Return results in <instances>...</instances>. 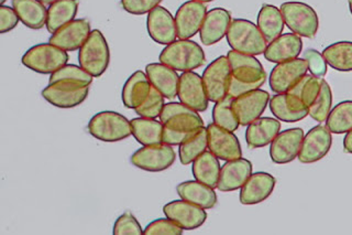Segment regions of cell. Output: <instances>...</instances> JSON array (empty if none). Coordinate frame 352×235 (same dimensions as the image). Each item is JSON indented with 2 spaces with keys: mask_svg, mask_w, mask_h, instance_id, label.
Here are the masks:
<instances>
[{
  "mask_svg": "<svg viewBox=\"0 0 352 235\" xmlns=\"http://www.w3.org/2000/svg\"><path fill=\"white\" fill-rule=\"evenodd\" d=\"M163 212L166 218L187 231L201 227L207 218L205 209L183 199L168 202L163 207Z\"/></svg>",
  "mask_w": 352,
  "mask_h": 235,
  "instance_id": "obj_14",
  "label": "cell"
},
{
  "mask_svg": "<svg viewBox=\"0 0 352 235\" xmlns=\"http://www.w3.org/2000/svg\"><path fill=\"white\" fill-rule=\"evenodd\" d=\"M55 82H73L82 85H91L93 76L82 67L75 64H66L50 76V84Z\"/></svg>",
  "mask_w": 352,
  "mask_h": 235,
  "instance_id": "obj_42",
  "label": "cell"
},
{
  "mask_svg": "<svg viewBox=\"0 0 352 235\" xmlns=\"http://www.w3.org/2000/svg\"><path fill=\"white\" fill-rule=\"evenodd\" d=\"M91 23L86 19H75L64 25L50 38V43L64 51H76L82 47L91 34Z\"/></svg>",
  "mask_w": 352,
  "mask_h": 235,
  "instance_id": "obj_21",
  "label": "cell"
},
{
  "mask_svg": "<svg viewBox=\"0 0 352 235\" xmlns=\"http://www.w3.org/2000/svg\"><path fill=\"white\" fill-rule=\"evenodd\" d=\"M89 85L73 82H55L42 91V96L50 104L58 108H73L87 99Z\"/></svg>",
  "mask_w": 352,
  "mask_h": 235,
  "instance_id": "obj_11",
  "label": "cell"
},
{
  "mask_svg": "<svg viewBox=\"0 0 352 235\" xmlns=\"http://www.w3.org/2000/svg\"><path fill=\"white\" fill-rule=\"evenodd\" d=\"M208 134V148L218 159L230 161L239 159L242 156L239 139L232 132L219 127L217 125L209 124L207 127Z\"/></svg>",
  "mask_w": 352,
  "mask_h": 235,
  "instance_id": "obj_15",
  "label": "cell"
},
{
  "mask_svg": "<svg viewBox=\"0 0 352 235\" xmlns=\"http://www.w3.org/2000/svg\"><path fill=\"white\" fill-rule=\"evenodd\" d=\"M328 65L339 72L352 71V42L341 41L329 45L322 51Z\"/></svg>",
  "mask_w": 352,
  "mask_h": 235,
  "instance_id": "obj_36",
  "label": "cell"
},
{
  "mask_svg": "<svg viewBox=\"0 0 352 235\" xmlns=\"http://www.w3.org/2000/svg\"><path fill=\"white\" fill-rule=\"evenodd\" d=\"M331 105H333L331 89L326 81L322 80V86H320L318 96L313 103V105L308 108V111H309L308 115L315 119L316 122H324L331 111Z\"/></svg>",
  "mask_w": 352,
  "mask_h": 235,
  "instance_id": "obj_41",
  "label": "cell"
},
{
  "mask_svg": "<svg viewBox=\"0 0 352 235\" xmlns=\"http://www.w3.org/2000/svg\"><path fill=\"white\" fill-rule=\"evenodd\" d=\"M179 101L196 112H205L208 108V97L204 88L203 78L197 73L188 71L179 76Z\"/></svg>",
  "mask_w": 352,
  "mask_h": 235,
  "instance_id": "obj_19",
  "label": "cell"
},
{
  "mask_svg": "<svg viewBox=\"0 0 352 235\" xmlns=\"http://www.w3.org/2000/svg\"><path fill=\"white\" fill-rule=\"evenodd\" d=\"M276 180L267 172L252 174L240 191L242 205H253L267 200L274 190Z\"/></svg>",
  "mask_w": 352,
  "mask_h": 235,
  "instance_id": "obj_22",
  "label": "cell"
},
{
  "mask_svg": "<svg viewBox=\"0 0 352 235\" xmlns=\"http://www.w3.org/2000/svg\"><path fill=\"white\" fill-rule=\"evenodd\" d=\"M326 127L333 134L348 133L352 130V101H344L330 111Z\"/></svg>",
  "mask_w": 352,
  "mask_h": 235,
  "instance_id": "obj_37",
  "label": "cell"
},
{
  "mask_svg": "<svg viewBox=\"0 0 352 235\" xmlns=\"http://www.w3.org/2000/svg\"><path fill=\"white\" fill-rule=\"evenodd\" d=\"M304 59L307 61L308 71L316 78H324L327 74V62L322 53L314 49H308L304 53Z\"/></svg>",
  "mask_w": 352,
  "mask_h": 235,
  "instance_id": "obj_46",
  "label": "cell"
},
{
  "mask_svg": "<svg viewBox=\"0 0 352 235\" xmlns=\"http://www.w3.org/2000/svg\"><path fill=\"white\" fill-rule=\"evenodd\" d=\"M270 102V94L263 90H254L240 95L232 101V110L239 124L248 126L260 119Z\"/></svg>",
  "mask_w": 352,
  "mask_h": 235,
  "instance_id": "obj_12",
  "label": "cell"
},
{
  "mask_svg": "<svg viewBox=\"0 0 352 235\" xmlns=\"http://www.w3.org/2000/svg\"><path fill=\"white\" fill-rule=\"evenodd\" d=\"M194 1H198V3H212L214 0H194Z\"/></svg>",
  "mask_w": 352,
  "mask_h": 235,
  "instance_id": "obj_51",
  "label": "cell"
},
{
  "mask_svg": "<svg viewBox=\"0 0 352 235\" xmlns=\"http://www.w3.org/2000/svg\"><path fill=\"white\" fill-rule=\"evenodd\" d=\"M302 139L304 130L302 128H289L278 133L270 148V156L273 163L283 165L296 159L300 155Z\"/></svg>",
  "mask_w": 352,
  "mask_h": 235,
  "instance_id": "obj_18",
  "label": "cell"
},
{
  "mask_svg": "<svg viewBox=\"0 0 352 235\" xmlns=\"http://www.w3.org/2000/svg\"><path fill=\"white\" fill-rule=\"evenodd\" d=\"M284 23L294 34L305 38H314L318 31L319 20L316 12L306 3L289 1L280 8Z\"/></svg>",
  "mask_w": 352,
  "mask_h": 235,
  "instance_id": "obj_8",
  "label": "cell"
},
{
  "mask_svg": "<svg viewBox=\"0 0 352 235\" xmlns=\"http://www.w3.org/2000/svg\"><path fill=\"white\" fill-rule=\"evenodd\" d=\"M302 50V41L296 34H285L267 45L264 58L273 63L291 61L297 59Z\"/></svg>",
  "mask_w": 352,
  "mask_h": 235,
  "instance_id": "obj_26",
  "label": "cell"
},
{
  "mask_svg": "<svg viewBox=\"0 0 352 235\" xmlns=\"http://www.w3.org/2000/svg\"><path fill=\"white\" fill-rule=\"evenodd\" d=\"M160 62L175 71L188 72L203 67L206 62L201 45L190 40H179L166 45L160 54Z\"/></svg>",
  "mask_w": 352,
  "mask_h": 235,
  "instance_id": "obj_3",
  "label": "cell"
},
{
  "mask_svg": "<svg viewBox=\"0 0 352 235\" xmlns=\"http://www.w3.org/2000/svg\"><path fill=\"white\" fill-rule=\"evenodd\" d=\"M41 3H43L44 5H52L55 1H58V0H40Z\"/></svg>",
  "mask_w": 352,
  "mask_h": 235,
  "instance_id": "obj_50",
  "label": "cell"
},
{
  "mask_svg": "<svg viewBox=\"0 0 352 235\" xmlns=\"http://www.w3.org/2000/svg\"><path fill=\"white\" fill-rule=\"evenodd\" d=\"M308 71L305 59H294L275 65L270 74V88L276 94L286 93L306 75Z\"/></svg>",
  "mask_w": 352,
  "mask_h": 235,
  "instance_id": "obj_13",
  "label": "cell"
},
{
  "mask_svg": "<svg viewBox=\"0 0 352 235\" xmlns=\"http://www.w3.org/2000/svg\"><path fill=\"white\" fill-rule=\"evenodd\" d=\"M19 17L10 7H0V34H6L16 28L19 23Z\"/></svg>",
  "mask_w": 352,
  "mask_h": 235,
  "instance_id": "obj_48",
  "label": "cell"
},
{
  "mask_svg": "<svg viewBox=\"0 0 352 235\" xmlns=\"http://www.w3.org/2000/svg\"><path fill=\"white\" fill-rule=\"evenodd\" d=\"M207 7L198 1H187L175 14L176 30L179 40H188L201 31L206 17Z\"/></svg>",
  "mask_w": 352,
  "mask_h": 235,
  "instance_id": "obj_16",
  "label": "cell"
},
{
  "mask_svg": "<svg viewBox=\"0 0 352 235\" xmlns=\"http://www.w3.org/2000/svg\"><path fill=\"white\" fill-rule=\"evenodd\" d=\"M231 81L230 63L227 57L216 59L203 73V83L209 102L217 103L228 95Z\"/></svg>",
  "mask_w": 352,
  "mask_h": 235,
  "instance_id": "obj_9",
  "label": "cell"
},
{
  "mask_svg": "<svg viewBox=\"0 0 352 235\" xmlns=\"http://www.w3.org/2000/svg\"><path fill=\"white\" fill-rule=\"evenodd\" d=\"M349 7H350V12H351V14H352V0H349Z\"/></svg>",
  "mask_w": 352,
  "mask_h": 235,
  "instance_id": "obj_52",
  "label": "cell"
},
{
  "mask_svg": "<svg viewBox=\"0 0 352 235\" xmlns=\"http://www.w3.org/2000/svg\"><path fill=\"white\" fill-rule=\"evenodd\" d=\"M226 37L231 49L236 52L254 57L263 54L267 50V40L258 25L249 20H232Z\"/></svg>",
  "mask_w": 352,
  "mask_h": 235,
  "instance_id": "obj_4",
  "label": "cell"
},
{
  "mask_svg": "<svg viewBox=\"0 0 352 235\" xmlns=\"http://www.w3.org/2000/svg\"><path fill=\"white\" fill-rule=\"evenodd\" d=\"M146 73L153 88L168 100H173L179 93V76L175 70L163 63H150Z\"/></svg>",
  "mask_w": 352,
  "mask_h": 235,
  "instance_id": "obj_25",
  "label": "cell"
},
{
  "mask_svg": "<svg viewBox=\"0 0 352 235\" xmlns=\"http://www.w3.org/2000/svg\"><path fill=\"white\" fill-rule=\"evenodd\" d=\"M208 147V134L207 128L201 127L195 135H192L190 139L179 145V161L182 165H190L195 161L198 156H201L204 152H206Z\"/></svg>",
  "mask_w": 352,
  "mask_h": 235,
  "instance_id": "obj_38",
  "label": "cell"
},
{
  "mask_svg": "<svg viewBox=\"0 0 352 235\" xmlns=\"http://www.w3.org/2000/svg\"><path fill=\"white\" fill-rule=\"evenodd\" d=\"M151 83L146 73L137 71L126 80L122 89V102L126 108L135 110L142 105L151 92Z\"/></svg>",
  "mask_w": 352,
  "mask_h": 235,
  "instance_id": "obj_29",
  "label": "cell"
},
{
  "mask_svg": "<svg viewBox=\"0 0 352 235\" xmlns=\"http://www.w3.org/2000/svg\"><path fill=\"white\" fill-rule=\"evenodd\" d=\"M6 3V0H0V3H1V6H3V3Z\"/></svg>",
  "mask_w": 352,
  "mask_h": 235,
  "instance_id": "obj_53",
  "label": "cell"
},
{
  "mask_svg": "<svg viewBox=\"0 0 352 235\" xmlns=\"http://www.w3.org/2000/svg\"><path fill=\"white\" fill-rule=\"evenodd\" d=\"M270 110L278 121L286 123L300 122L309 113L308 108L289 93H282L271 97Z\"/></svg>",
  "mask_w": 352,
  "mask_h": 235,
  "instance_id": "obj_27",
  "label": "cell"
},
{
  "mask_svg": "<svg viewBox=\"0 0 352 235\" xmlns=\"http://www.w3.org/2000/svg\"><path fill=\"white\" fill-rule=\"evenodd\" d=\"M280 130V123L278 119L270 117H260L248 125L245 132V141L250 150L262 148L274 141Z\"/></svg>",
  "mask_w": 352,
  "mask_h": 235,
  "instance_id": "obj_28",
  "label": "cell"
},
{
  "mask_svg": "<svg viewBox=\"0 0 352 235\" xmlns=\"http://www.w3.org/2000/svg\"><path fill=\"white\" fill-rule=\"evenodd\" d=\"M88 132L98 141L115 143L132 135L131 123L116 112H100L89 121Z\"/></svg>",
  "mask_w": 352,
  "mask_h": 235,
  "instance_id": "obj_5",
  "label": "cell"
},
{
  "mask_svg": "<svg viewBox=\"0 0 352 235\" xmlns=\"http://www.w3.org/2000/svg\"><path fill=\"white\" fill-rule=\"evenodd\" d=\"M144 229H142L137 218L131 213L126 212L117 218L113 233L115 235H141Z\"/></svg>",
  "mask_w": 352,
  "mask_h": 235,
  "instance_id": "obj_44",
  "label": "cell"
},
{
  "mask_svg": "<svg viewBox=\"0 0 352 235\" xmlns=\"http://www.w3.org/2000/svg\"><path fill=\"white\" fill-rule=\"evenodd\" d=\"M283 16L280 9L272 5H263L258 14V27L267 42L278 39L284 29Z\"/></svg>",
  "mask_w": 352,
  "mask_h": 235,
  "instance_id": "obj_35",
  "label": "cell"
},
{
  "mask_svg": "<svg viewBox=\"0 0 352 235\" xmlns=\"http://www.w3.org/2000/svg\"><path fill=\"white\" fill-rule=\"evenodd\" d=\"M12 8L29 28L36 30L47 25V9L40 0H12Z\"/></svg>",
  "mask_w": 352,
  "mask_h": 235,
  "instance_id": "obj_31",
  "label": "cell"
},
{
  "mask_svg": "<svg viewBox=\"0 0 352 235\" xmlns=\"http://www.w3.org/2000/svg\"><path fill=\"white\" fill-rule=\"evenodd\" d=\"M331 145V132L322 125L315 126L304 136L298 159L302 163H316L327 155Z\"/></svg>",
  "mask_w": 352,
  "mask_h": 235,
  "instance_id": "obj_17",
  "label": "cell"
},
{
  "mask_svg": "<svg viewBox=\"0 0 352 235\" xmlns=\"http://www.w3.org/2000/svg\"><path fill=\"white\" fill-rule=\"evenodd\" d=\"M227 58L231 69L229 96L236 99L248 92L260 89L265 83L267 72L258 59L234 50L229 51Z\"/></svg>",
  "mask_w": 352,
  "mask_h": 235,
  "instance_id": "obj_2",
  "label": "cell"
},
{
  "mask_svg": "<svg viewBox=\"0 0 352 235\" xmlns=\"http://www.w3.org/2000/svg\"><path fill=\"white\" fill-rule=\"evenodd\" d=\"M232 101L234 97H223V100L218 101L212 108V121L214 124L219 127L225 128L229 132H236L239 128V121L232 110Z\"/></svg>",
  "mask_w": 352,
  "mask_h": 235,
  "instance_id": "obj_40",
  "label": "cell"
},
{
  "mask_svg": "<svg viewBox=\"0 0 352 235\" xmlns=\"http://www.w3.org/2000/svg\"><path fill=\"white\" fill-rule=\"evenodd\" d=\"M78 61L82 69L93 76H102L108 69L110 51L104 34L99 30H93L80 49Z\"/></svg>",
  "mask_w": 352,
  "mask_h": 235,
  "instance_id": "obj_6",
  "label": "cell"
},
{
  "mask_svg": "<svg viewBox=\"0 0 352 235\" xmlns=\"http://www.w3.org/2000/svg\"><path fill=\"white\" fill-rule=\"evenodd\" d=\"M160 121L164 125L163 143L170 146L183 144L204 127L203 119L197 112L183 103L165 104Z\"/></svg>",
  "mask_w": 352,
  "mask_h": 235,
  "instance_id": "obj_1",
  "label": "cell"
},
{
  "mask_svg": "<svg viewBox=\"0 0 352 235\" xmlns=\"http://www.w3.org/2000/svg\"><path fill=\"white\" fill-rule=\"evenodd\" d=\"M146 235H181L183 229L170 218H159L148 224L143 231Z\"/></svg>",
  "mask_w": 352,
  "mask_h": 235,
  "instance_id": "obj_45",
  "label": "cell"
},
{
  "mask_svg": "<svg viewBox=\"0 0 352 235\" xmlns=\"http://www.w3.org/2000/svg\"><path fill=\"white\" fill-rule=\"evenodd\" d=\"M146 28L148 36L159 45H170L177 38L175 18L164 7H155L148 12Z\"/></svg>",
  "mask_w": 352,
  "mask_h": 235,
  "instance_id": "obj_20",
  "label": "cell"
},
{
  "mask_svg": "<svg viewBox=\"0 0 352 235\" xmlns=\"http://www.w3.org/2000/svg\"><path fill=\"white\" fill-rule=\"evenodd\" d=\"M220 170L218 158L212 152H204L192 161V172L195 179L212 189L217 188Z\"/></svg>",
  "mask_w": 352,
  "mask_h": 235,
  "instance_id": "obj_32",
  "label": "cell"
},
{
  "mask_svg": "<svg viewBox=\"0 0 352 235\" xmlns=\"http://www.w3.org/2000/svg\"><path fill=\"white\" fill-rule=\"evenodd\" d=\"M69 62V54L63 49L44 43L32 47L22 57V64L40 74H52Z\"/></svg>",
  "mask_w": 352,
  "mask_h": 235,
  "instance_id": "obj_7",
  "label": "cell"
},
{
  "mask_svg": "<svg viewBox=\"0 0 352 235\" xmlns=\"http://www.w3.org/2000/svg\"><path fill=\"white\" fill-rule=\"evenodd\" d=\"M252 168L251 161L245 158L227 161L220 170L218 190L230 192L241 189L252 174Z\"/></svg>",
  "mask_w": 352,
  "mask_h": 235,
  "instance_id": "obj_23",
  "label": "cell"
},
{
  "mask_svg": "<svg viewBox=\"0 0 352 235\" xmlns=\"http://www.w3.org/2000/svg\"><path fill=\"white\" fill-rule=\"evenodd\" d=\"M322 79L316 78L314 75H304L286 93H289L292 96L296 97L297 100H300L306 108H309L318 96L320 86H322Z\"/></svg>",
  "mask_w": 352,
  "mask_h": 235,
  "instance_id": "obj_39",
  "label": "cell"
},
{
  "mask_svg": "<svg viewBox=\"0 0 352 235\" xmlns=\"http://www.w3.org/2000/svg\"><path fill=\"white\" fill-rule=\"evenodd\" d=\"M176 154L170 145L157 144L144 146L132 155L131 163L146 172H159L173 165Z\"/></svg>",
  "mask_w": 352,
  "mask_h": 235,
  "instance_id": "obj_10",
  "label": "cell"
},
{
  "mask_svg": "<svg viewBox=\"0 0 352 235\" xmlns=\"http://www.w3.org/2000/svg\"><path fill=\"white\" fill-rule=\"evenodd\" d=\"M78 0H58L47 9V29L55 34L62 27L72 23L76 17Z\"/></svg>",
  "mask_w": 352,
  "mask_h": 235,
  "instance_id": "obj_33",
  "label": "cell"
},
{
  "mask_svg": "<svg viewBox=\"0 0 352 235\" xmlns=\"http://www.w3.org/2000/svg\"><path fill=\"white\" fill-rule=\"evenodd\" d=\"M231 14L223 8H214L207 12L199 36L203 45H212L227 36L231 25Z\"/></svg>",
  "mask_w": 352,
  "mask_h": 235,
  "instance_id": "obj_24",
  "label": "cell"
},
{
  "mask_svg": "<svg viewBox=\"0 0 352 235\" xmlns=\"http://www.w3.org/2000/svg\"><path fill=\"white\" fill-rule=\"evenodd\" d=\"M164 99L165 97L152 86L151 92H150L146 102L135 108V113L140 115L141 117H146V119H157V117H160L163 108H164Z\"/></svg>",
  "mask_w": 352,
  "mask_h": 235,
  "instance_id": "obj_43",
  "label": "cell"
},
{
  "mask_svg": "<svg viewBox=\"0 0 352 235\" xmlns=\"http://www.w3.org/2000/svg\"><path fill=\"white\" fill-rule=\"evenodd\" d=\"M162 0H121V6L132 14H144L153 10Z\"/></svg>",
  "mask_w": 352,
  "mask_h": 235,
  "instance_id": "obj_47",
  "label": "cell"
},
{
  "mask_svg": "<svg viewBox=\"0 0 352 235\" xmlns=\"http://www.w3.org/2000/svg\"><path fill=\"white\" fill-rule=\"evenodd\" d=\"M181 199L192 202L194 205H199L203 209H212L217 205V194H214V189L208 185H204L199 181H185L179 183L176 188Z\"/></svg>",
  "mask_w": 352,
  "mask_h": 235,
  "instance_id": "obj_30",
  "label": "cell"
},
{
  "mask_svg": "<svg viewBox=\"0 0 352 235\" xmlns=\"http://www.w3.org/2000/svg\"><path fill=\"white\" fill-rule=\"evenodd\" d=\"M131 123L132 135L135 136L139 144L143 146L162 144L163 130L164 125L155 119L138 117L130 121Z\"/></svg>",
  "mask_w": 352,
  "mask_h": 235,
  "instance_id": "obj_34",
  "label": "cell"
},
{
  "mask_svg": "<svg viewBox=\"0 0 352 235\" xmlns=\"http://www.w3.org/2000/svg\"><path fill=\"white\" fill-rule=\"evenodd\" d=\"M344 152L352 154V130L346 133V137L344 139Z\"/></svg>",
  "mask_w": 352,
  "mask_h": 235,
  "instance_id": "obj_49",
  "label": "cell"
}]
</instances>
